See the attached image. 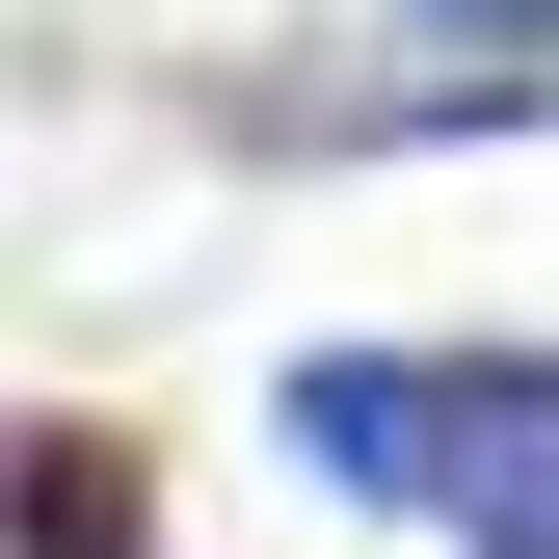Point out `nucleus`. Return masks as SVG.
I'll return each mask as SVG.
<instances>
[{
    "mask_svg": "<svg viewBox=\"0 0 559 559\" xmlns=\"http://www.w3.org/2000/svg\"><path fill=\"white\" fill-rule=\"evenodd\" d=\"M373 27H427L479 107H507V81H559V0H373Z\"/></svg>",
    "mask_w": 559,
    "mask_h": 559,
    "instance_id": "obj_3",
    "label": "nucleus"
},
{
    "mask_svg": "<svg viewBox=\"0 0 559 559\" xmlns=\"http://www.w3.org/2000/svg\"><path fill=\"white\" fill-rule=\"evenodd\" d=\"M0 559H133V479H107V427H0Z\"/></svg>",
    "mask_w": 559,
    "mask_h": 559,
    "instance_id": "obj_2",
    "label": "nucleus"
},
{
    "mask_svg": "<svg viewBox=\"0 0 559 559\" xmlns=\"http://www.w3.org/2000/svg\"><path fill=\"white\" fill-rule=\"evenodd\" d=\"M266 427H294V479H346L453 559H559V346H294Z\"/></svg>",
    "mask_w": 559,
    "mask_h": 559,
    "instance_id": "obj_1",
    "label": "nucleus"
}]
</instances>
